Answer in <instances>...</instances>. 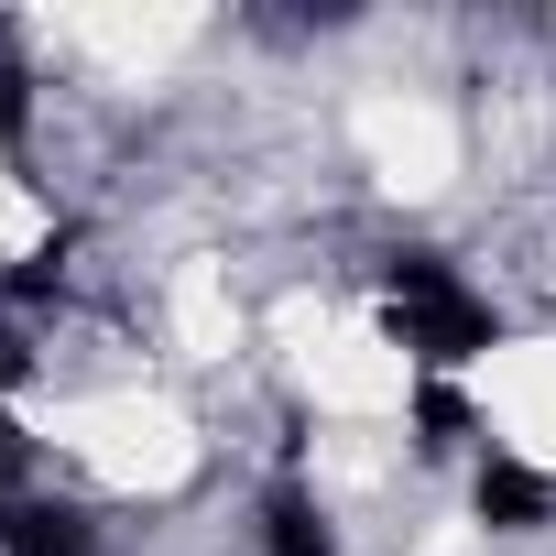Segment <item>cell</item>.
I'll return each mask as SVG.
<instances>
[{
  "instance_id": "6da1fadb",
  "label": "cell",
  "mask_w": 556,
  "mask_h": 556,
  "mask_svg": "<svg viewBox=\"0 0 556 556\" xmlns=\"http://www.w3.org/2000/svg\"><path fill=\"white\" fill-rule=\"evenodd\" d=\"M382 328H393L426 371H447V361L491 350V306L458 285L447 262H426V251H393V262H382Z\"/></svg>"
},
{
  "instance_id": "277c9868",
  "label": "cell",
  "mask_w": 556,
  "mask_h": 556,
  "mask_svg": "<svg viewBox=\"0 0 556 556\" xmlns=\"http://www.w3.org/2000/svg\"><path fill=\"white\" fill-rule=\"evenodd\" d=\"M262 523H273V556H328V513H317V502H306L295 480L262 502Z\"/></svg>"
},
{
  "instance_id": "8992f818",
  "label": "cell",
  "mask_w": 556,
  "mask_h": 556,
  "mask_svg": "<svg viewBox=\"0 0 556 556\" xmlns=\"http://www.w3.org/2000/svg\"><path fill=\"white\" fill-rule=\"evenodd\" d=\"M12 513L23 502H12V437H0V545H12Z\"/></svg>"
},
{
  "instance_id": "3957f363",
  "label": "cell",
  "mask_w": 556,
  "mask_h": 556,
  "mask_svg": "<svg viewBox=\"0 0 556 556\" xmlns=\"http://www.w3.org/2000/svg\"><path fill=\"white\" fill-rule=\"evenodd\" d=\"M0 556H88V523L66 513V502H23L12 513V545Z\"/></svg>"
},
{
  "instance_id": "5b68a950",
  "label": "cell",
  "mask_w": 556,
  "mask_h": 556,
  "mask_svg": "<svg viewBox=\"0 0 556 556\" xmlns=\"http://www.w3.org/2000/svg\"><path fill=\"white\" fill-rule=\"evenodd\" d=\"M415 415H426V447H458V437H469V404H458L447 382H426V393H415Z\"/></svg>"
},
{
  "instance_id": "7a4b0ae2",
  "label": "cell",
  "mask_w": 556,
  "mask_h": 556,
  "mask_svg": "<svg viewBox=\"0 0 556 556\" xmlns=\"http://www.w3.org/2000/svg\"><path fill=\"white\" fill-rule=\"evenodd\" d=\"M480 513H491L502 534H523V523H545V480H534L523 458H491V469H480Z\"/></svg>"
}]
</instances>
